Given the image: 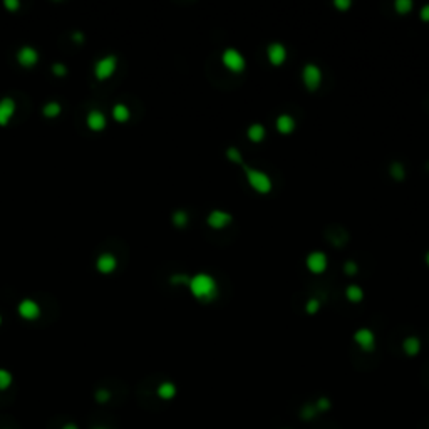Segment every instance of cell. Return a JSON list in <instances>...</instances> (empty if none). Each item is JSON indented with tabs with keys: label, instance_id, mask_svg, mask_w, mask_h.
<instances>
[{
	"label": "cell",
	"instance_id": "obj_10",
	"mask_svg": "<svg viewBox=\"0 0 429 429\" xmlns=\"http://www.w3.org/2000/svg\"><path fill=\"white\" fill-rule=\"evenodd\" d=\"M37 60H39V54H37V51L34 47H30V45H24V47L19 49L17 52V62L20 64L22 67H32L37 64Z\"/></svg>",
	"mask_w": 429,
	"mask_h": 429
},
{
	"label": "cell",
	"instance_id": "obj_9",
	"mask_svg": "<svg viewBox=\"0 0 429 429\" xmlns=\"http://www.w3.org/2000/svg\"><path fill=\"white\" fill-rule=\"evenodd\" d=\"M233 216H231L228 211L225 210H213L206 218V223L211 226L213 230H222L225 228L226 225H230Z\"/></svg>",
	"mask_w": 429,
	"mask_h": 429
},
{
	"label": "cell",
	"instance_id": "obj_2",
	"mask_svg": "<svg viewBox=\"0 0 429 429\" xmlns=\"http://www.w3.org/2000/svg\"><path fill=\"white\" fill-rule=\"evenodd\" d=\"M245 169V178L246 181H248V185L252 186L253 189H255L257 193H261V195H265V193H270L272 191V180L270 176H268L265 171H261V169H257V168H252V166L248 165H242Z\"/></svg>",
	"mask_w": 429,
	"mask_h": 429
},
{
	"label": "cell",
	"instance_id": "obj_30",
	"mask_svg": "<svg viewBox=\"0 0 429 429\" xmlns=\"http://www.w3.org/2000/svg\"><path fill=\"white\" fill-rule=\"evenodd\" d=\"M315 408H317V411H329L330 401L327 399V397H320V399L315 402Z\"/></svg>",
	"mask_w": 429,
	"mask_h": 429
},
{
	"label": "cell",
	"instance_id": "obj_26",
	"mask_svg": "<svg viewBox=\"0 0 429 429\" xmlns=\"http://www.w3.org/2000/svg\"><path fill=\"white\" fill-rule=\"evenodd\" d=\"M226 156H228L230 161L238 163V165H243V158H242L240 151H238L237 148H228V149H226Z\"/></svg>",
	"mask_w": 429,
	"mask_h": 429
},
{
	"label": "cell",
	"instance_id": "obj_22",
	"mask_svg": "<svg viewBox=\"0 0 429 429\" xmlns=\"http://www.w3.org/2000/svg\"><path fill=\"white\" fill-rule=\"evenodd\" d=\"M60 111H62V108H60V104L57 101H49L42 108V112L45 117H56L60 114Z\"/></svg>",
	"mask_w": 429,
	"mask_h": 429
},
{
	"label": "cell",
	"instance_id": "obj_24",
	"mask_svg": "<svg viewBox=\"0 0 429 429\" xmlns=\"http://www.w3.org/2000/svg\"><path fill=\"white\" fill-rule=\"evenodd\" d=\"M394 9H396L397 14L406 15V14L411 12L412 2H411V0H396V2H394Z\"/></svg>",
	"mask_w": 429,
	"mask_h": 429
},
{
	"label": "cell",
	"instance_id": "obj_40",
	"mask_svg": "<svg viewBox=\"0 0 429 429\" xmlns=\"http://www.w3.org/2000/svg\"><path fill=\"white\" fill-rule=\"evenodd\" d=\"M0 324H2V315H0Z\"/></svg>",
	"mask_w": 429,
	"mask_h": 429
},
{
	"label": "cell",
	"instance_id": "obj_35",
	"mask_svg": "<svg viewBox=\"0 0 429 429\" xmlns=\"http://www.w3.org/2000/svg\"><path fill=\"white\" fill-rule=\"evenodd\" d=\"M419 17L423 19V20L429 22V3H426V5H424L423 9L419 10Z\"/></svg>",
	"mask_w": 429,
	"mask_h": 429
},
{
	"label": "cell",
	"instance_id": "obj_38",
	"mask_svg": "<svg viewBox=\"0 0 429 429\" xmlns=\"http://www.w3.org/2000/svg\"><path fill=\"white\" fill-rule=\"evenodd\" d=\"M62 429H79V428L75 426V424H66V426H64Z\"/></svg>",
	"mask_w": 429,
	"mask_h": 429
},
{
	"label": "cell",
	"instance_id": "obj_5",
	"mask_svg": "<svg viewBox=\"0 0 429 429\" xmlns=\"http://www.w3.org/2000/svg\"><path fill=\"white\" fill-rule=\"evenodd\" d=\"M302 81L309 91L318 89V86L322 84V71L317 64H305V67L302 69Z\"/></svg>",
	"mask_w": 429,
	"mask_h": 429
},
{
	"label": "cell",
	"instance_id": "obj_3",
	"mask_svg": "<svg viewBox=\"0 0 429 429\" xmlns=\"http://www.w3.org/2000/svg\"><path fill=\"white\" fill-rule=\"evenodd\" d=\"M116 67H117L116 56H106V57H101L94 64V75H96L97 81H106V79L114 74Z\"/></svg>",
	"mask_w": 429,
	"mask_h": 429
},
{
	"label": "cell",
	"instance_id": "obj_41",
	"mask_svg": "<svg viewBox=\"0 0 429 429\" xmlns=\"http://www.w3.org/2000/svg\"><path fill=\"white\" fill-rule=\"evenodd\" d=\"M96 429H104V428H96Z\"/></svg>",
	"mask_w": 429,
	"mask_h": 429
},
{
	"label": "cell",
	"instance_id": "obj_32",
	"mask_svg": "<svg viewBox=\"0 0 429 429\" xmlns=\"http://www.w3.org/2000/svg\"><path fill=\"white\" fill-rule=\"evenodd\" d=\"M315 414H317V408L314 406H305V408L302 409V417H305V419H310V417H314Z\"/></svg>",
	"mask_w": 429,
	"mask_h": 429
},
{
	"label": "cell",
	"instance_id": "obj_6",
	"mask_svg": "<svg viewBox=\"0 0 429 429\" xmlns=\"http://www.w3.org/2000/svg\"><path fill=\"white\" fill-rule=\"evenodd\" d=\"M354 340L364 352H372L375 349V336H374V332H372L371 329L355 330Z\"/></svg>",
	"mask_w": 429,
	"mask_h": 429
},
{
	"label": "cell",
	"instance_id": "obj_8",
	"mask_svg": "<svg viewBox=\"0 0 429 429\" xmlns=\"http://www.w3.org/2000/svg\"><path fill=\"white\" fill-rule=\"evenodd\" d=\"M17 310H19V315H20L22 318H25V320H36L40 315V307L37 305V302L32 300V298H24V300L19 303Z\"/></svg>",
	"mask_w": 429,
	"mask_h": 429
},
{
	"label": "cell",
	"instance_id": "obj_33",
	"mask_svg": "<svg viewBox=\"0 0 429 429\" xmlns=\"http://www.w3.org/2000/svg\"><path fill=\"white\" fill-rule=\"evenodd\" d=\"M3 5H5V9H9V10H12V12H15V10L20 7V2H19V0H5V2H3Z\"/></svg>",
	"mask_w": 429,
	"mask_h": 429
},
{
	"label": "cell",
	"instance_id": "obj_21",
	"mask_svg": "<svg viewBox=\"0 0 429 429\" xmlns=\"http://www.w3.org/2000/svg\"><path fill=\"white\" fill-rule=\"evenodd\" d=\"M389 173H391V176H392L396 181H402V180H404V178H406L404 165H402V163H399V161L391 163V166H389Z\"/></svg>",
	"mask_w": 429,
	"mask_h": 429
},
{
	"label": "cell",
	"instance_id": "obj_19",
	"mask_svg": "<svg viewBox=\"0 0 429 429\" xmlns=\"http://www.w3.org/2000/svg\"><path fill=\"white\" fill-rule=\"evenodd\" d=\"M158 396L166 401L173 399V397L176 396V386H174L173 382H163V384H159L158 387Z\"/></svg>",
	"mask_w": 429,
	"mask_h": 429
},
{
	"label": "cell",
	"instance_id": "obj_15",
	"mask_svg": "<svg viewBox=\"0 0 429 429\" xmlns=\"http://www.w3.org/2000/svg\"><path fill=\"white\" fill-rule=\"evenodd\" d=\"M277 129L282 134H290L295 129V119L290 114H280L277 117Z\"/></svg>",
	"mask_w": 429,
	"mask_h": 429
},
{
	"label": "cell",
	"instance_id": "obj_12",
	"mask_svg": "<svg viewBox=\"0 0 429 429\" xmlns=\"http://www.w3.org/2000/svg\"><path fill=\"white\" fill-rule=\"evenodd\" d=\"M15 101L10 99V97H3L0 99V126H7L9 121L12 119V116L15 114Z\"/></svg>",
	"mask_w": 429,
	"mask_h": 429
},
{
	"label": "cell",
	"instance_id": "obj_11",
	"mask_svg": "<svg viewBox=\"0 0 429 429\" xmlns=\"http://www.w3.org/2000/svg\"><path fill=\"white\" fill-rule=\"evenodd\" d=\"M267 56H268V60H270L273 66H280V64H283L287 59L285 45L280 44V42H272L267 47Z\"/></svg>",
	"mask_w": 429,
	"mask_h": 429
},
{
	"label": "cell",
	"instance_id": "obj_1",
	"mask_svg": "<svg viewBox=\"0 0 429 429\" xmlns=\"http://www.w3.org/2000/svg\"><path fill=\"white\" fill-rule=\"evenodd\" d=\"M188 287L191 290L193 297L201 302L215 300L216 294H218V287H216L215 279L211 275H208V273H196L195 277L189 279Z\"/></svg>",
	"mask_w": 429,
	"mask_h": 429
},
{
	"label": "cell",
	"instance_id": "obj_14",
	"mask_svg": "<svg viewBox=\"0 0 429 429\" xmlns=\"http://www.w3.org/2000/svg\"><path fill=\"white\" fill-rule=\"evenodd\" d=\"M86 123L87 126H89V129H93V131H102V129L106 128L108 121H106L104 112H101L99 109H93V111H89V114H87Z\"/></svg>",
	"mask_w": 429,
	"mask_h": 429
},
{
	"label": "cell",
	"instance_id": "obj_20",
	"mask_svg": "<svg viewBox=\"0 0 429 429\" xmlns=\"http://www.w3.org/2000/svg\"><path fill=\"white\" fill-rule=\"evenodd\" d=\"M345 297H347V300L355 303V302H360L364 298V292L359 285H349L347 288H345Z\"/></svg>",
	"mask_w": 429,
	"mask_h": 429
},
{
	"label": "cell",
	"instance_id": "obj_27",
	"mask_svg": "<svg viewBox=\"0 0 429 429\" xmlns=\"http://www.w3.org/2000/svg\"><path fill=\"white\" fill-rule=\"evenodd\" d=\"M357 272H359V265L355 263L354 260H347L344 263V273H345V275L352 277V275H355Z\"/></svg>",
	"mask_w": 429,
	"mask_h": 429
},
{
	"label": "cell",
	"instance_id": "obj_7",
	"mask_svg": "<svg viewBox=\"0 0 429 429\" xmlns=\"http://www.w3.org/2000/svg\"><path fill=\"white\" fill-rule=\"evenodd\" d=\"M305 265L312 273H324L329 265V258L324 252H312L307 257Z\"/></svg>",
	"mask_w": 429,
	"mask_h": 429
},
{
	"label": "cell",
	"instance_id": "obj_36",
	"mask_svg": "<svg viewBox=\"0 0 429 429\" xmlns=\"http://www.w3.org/2000/svg\"><path fill=\"white\" fill-rule=\"evenodd\" d=\"M96 399L99 402H106L109 399V392H108V391H99V392H97V396H96Z\"/></svg>",
	"mask_w": 429,
	"mask_h": 429
},
{
	"label": "cell",
	"instance_id": "obj_34",
	"mask_svg": "<svg viewBox=\"0 0 429 429\" xmlns=\"http://www.w3.org/2000/svg\"><path fill=\"white\" fill-rule=\"evenodd\" d=\"M334 5H336L337 9H340V10H347L349 7L352 5V2H351V0H336V2H334Z\"/></svg>",
	"mask_w": 429,
	"mask_h": 429
},
{
	"label": "cell",
	"instance_id": "obj_37",
	"mask_svg": "<svg viewBox=\"0 0 429 429\" xmlns=\"http://www.w3.org/2000/svg\"><path fill=\"white\" fill-rule=\"evenodd\" d=\"M72 39H74V42H75V44L84 42V34H81V32H74V34H72Z\"/></svg>",
	"mask_w": 429,
	"mask_h": 429
},
{
	"label": "cell",
	"instance_id": "obj_25",
	"mask_svg": "<svg viewBox=\"0 0 429 429\" xmlns=\"http://www.w3.org/2000/svg\"><path fill=\"white\" fill-rule=\"evenodd\" d=\"M12 386V374L7 369H0V391H7Z\"/></svg>",
	"mask_w": 429,
	"mask_h": 429
},
{
	"label": "cell",
	"instance_id": "obj_31",
	"mask_svg": "<svg viewBox=\"0 0 429 429\" xmlns=\"http://www.w3.org/2000/svg\"><path fill=\"white\" fill-rule=\"evenodd\" d=\"M52 74H56V75H66L67 74V67L64 66V64H60V62L52 64Z\"/></svg>",
	"mask_w": 429,
	"mask_h": 429
},
{
	"label": "cell",
	"instance_id": "obj_23",
	"mask_svg": "<svg viewBox=\"0 0 429 429\" xmlns=\"http://www.w3.org/2000/svg\"><path fill=\"white\" fill-rule=\"evenodd\" d=\"M171 220H173L174 226H178V228H185V226L188 225L189 216H188V213H186L185 210H176V211H174V213H173Z\"/></svg>",
	"mask_w": 429,
	"mask_h": 429
},
{
	"label": "cell",
	"instance_id": "obj_18",
	"mask_svg": "<svg viewBox=\"0 0 429 429\" xmlns=\"http://www.w3.org/2000/svg\"><path fill=\"white\" fill-rule=\"evenodd\" d=\"M402 349H404V352L408 355L419 354V351H421L419 339H417V337H408V339H404V342H402Z\"/></svg>",
	"mask_w": 429,
	"mask_h": 429
},
{
	"label": "cell",
	"instance_id": "obj_16",
	"mask_svg": "<svg viewBox=\"0 0 429 429\" xmlns=\"http://www.w3.org/2000/svg\"><path fill=\"white\" fill-rule=\"evenodd\" d=\"M265 132H267L265 128L258 123H253L252 126H248V129H246V136H248V139L253 143H260L261 139L265 138Z\"/></svg>",
	"mask_w": 429,
	"mask_h": 429
},
{
	"label": "cell",
	"instance_id": "obj_28",
	"mask_svg": "<svg viewBox=\"0 0 429 429\" xmlns=\"http://www.w3.org/2000/svg\"><path fill=\"white\" fill-rule=\"evenodd\" d=\"M189 279H191V277H188V275H181V273H176V275H173L171 279H169V282L173 283V285H188L189 283Z\"/></svg>",
	"mask_w": 429,
	"mask_h": 429
},
{
	"label": "cell",
	"instance_id": "obj_17",
	"mask_svg": "<svg viewBox=\"0 0 429 429\" xmlns=\"http://www.w3.org/2000/svg\"><path fill=\"white\" fill-rule=\"evenodd\" d=\"M129 116H131V112H129V108L126 104H123V102L114 104V108H112V117H114L117 123H126Z\"/></svg>",
	"mask_w": 429,
	"mask_h": 429
},
{
	"label": "cell",
	"instance_id": "obj_13",
	"mask_svg": "<svg viewBox=\"0 0 429 429\" xmlns=\"http://www.w3.org/2000/svg\"><path fill=\"white\" fill-rule=\"evenodd\" d=\"M116 267H117V260L112 253H101V255L97 257L96 268L101 273H106V275H108V273H112L116 270Z\"/></svg>",
	"mask_w": 429,
	"mask_h": 429
},
{
	"label": "cell",
	"instance_id": "obj_39",
	"mask_svg": "<svg viewBox=\"0 0 429 429\" xmlns=\"http://www.w3.org/2000/svg\"><path fill=\"white\" fill-rule=\"evenodd\" d=\"M424 258H426V263H428V267H429V252L426 253V257H424Z\"/></svg>",
	"mask_w": 429,
	"mask_h": 429
},
{
	"label": "cell",
	"instance_id": "obj_4",
	"mask_svg": "<svg viewBox=\"0 0 429 429\" xmlns=\"http://www.w3.org/2000/svg\"><path fill=\"white\" fill-rule=\"evenodd\" d=\"M222 60H223V64H225L226 69H230L233 72H242L245 69V66H246V60L243 57V54H242L240 51H237V49H233V47L226 49V51L223 52Z\"/></svg>",
	"mask_w": 429,
	"mask_h": 429
},
{
	"label": "cell",
	"instance_id": "obj_29",
	"mask_svg": "<svg viewBox=\"0 0 429 429\" xmlns=\"http://www.w3.org/2000/svg\"><path fill=\"white\" fill-rule=\"evenodd\" d=\"M318 309H320V302L317 300V298H310L309 302H307V305H305V310H307V314H317L318 312Z\"/></svg>",
	"mask_w": 429,
	"mask_h": 429
}]
</instances>
